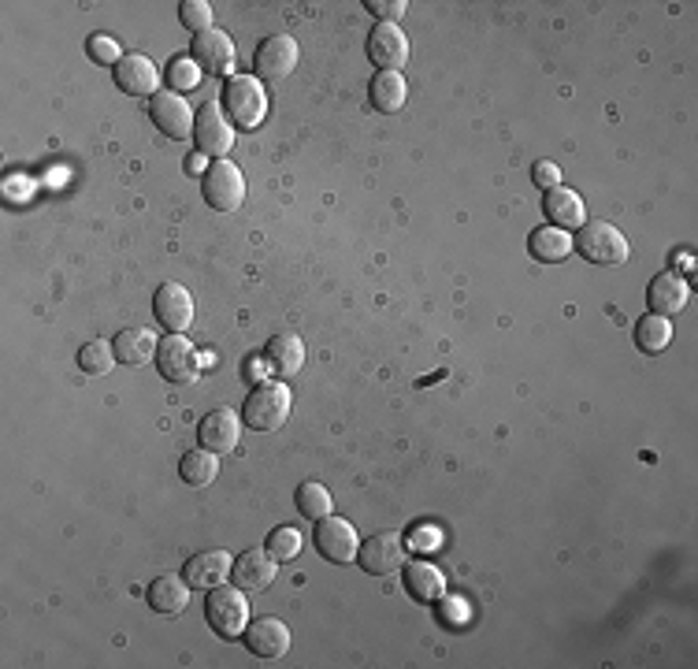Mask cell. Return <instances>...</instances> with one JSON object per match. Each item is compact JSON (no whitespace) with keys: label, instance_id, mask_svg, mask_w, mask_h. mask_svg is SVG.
<instances>
[{"label":"cell","instance_id":"cell-4","mask_svg":"<svg viewBox=\"0 0 698 669\" xmlns=\"http://www.w3.org/2000/svg\"><path fill=\"white\" fill-rule=\"evenodd\" d=\"M290 387L283 384H257L253 387V395L246 398V406H242V417L253 432H275L283 428V424L290 420Z\"/></svg>","mask_w":698,"mask_h":669},{"label":"cell","instance_id":"cell-5","mask_svg":"<svg viewBox=\"0 0 698 669\" xmlns=\"http://www.w3.org/2000/svg\"><path fill=\"white\" fill-rule=\"evenodd\" d=\"M201 190H205V201L216 212H235L246 201V175H242V168L235 161H213Z\"/></svg>","mask_w":698,"mask_h":669},{"label":"cell","instance_id":"cell-26","mask_svg":"<svg viewBox=\"0 0 698 669\" xmlns=\"http://www.w3.org/2000/svg\"><path fill=\"white\" fill-rule=\"evenodd\" d=\"M527 253L543 264H557L573 253V239H568V231L562 227H538L527 235Z\"/></svg>","mask_w":698,"mask_h":669},{"label":"cell","instance_id":"cell-23","mask_svg":"<svg viewBox=\"0 0 698 669\" xmlns=\"http://www.w3.org/2000/svg\"><path fill=\"white\" fill-rule=\"evenodd\" d=\"M264 365H268L275 376H294V372H301L305 365V343L298 335H275L268 338V346H264Z\"/></svg>","mask_w":698,"mask_h":669},{"label":"cell","instance_id":"cell-9","mask_svg":"<svg viewBox=\"0 0 698 669\" xmlns=\"http://www.w3.org/2000/svg\"><path fill=\"white\" fill-rule=\"evenodd\" d=\"M357 561H361L368 577H390V572L406 566V539L398 533H376L357 550Z\"/></svg>","mask_w":698,"mask_h":669},{"label":"cell","instance_id":"cell-34","mask_svg":"<svg viewBox=\"0 0 698 669\" xmlns=\"http://www.w3.org/2000/svg\"><path fill=\"white\" fill-rule=\"evenodd\" d=\"M197 82H201V68H197L194 57L172 60V68H167V87H172L175 93H183V90H194Z\"/></svg>","mask_w":698,"mask_h":669},{"label":"cell","instance_id":"cell-18","mask_svg":"<svg viewBox=\"0 0 698 669\" xmlns=\"http://www.w3.org/2000/svg\"><path fill=\"white\" fill-rule=\"evenodd\" d=\"M246 647L257 658H268V662H275V658H283L290 651V629L283 625L279 618H257L253 625H246Z\"/></svg>","mask_w":698,"mask_h":669},{"label":"cell","instance_id":"cell-17","mask_svg":"<svg viewBox=\"0 0 698 669\" xmlns=\"http://www.w3.org/2000/svg\"><path fill=\"white\" fill-rule=\"evenodd\" d=\"M238 435H242V420L230 409L205 413L197 424V443L213 454H230L238 446Z\"/></svg>","mask_w":698,"mask_h":669},{"label":"cell","instance_id":"cell-32","mask_svg":"<svg viewBox=\"0 0 698 669\" xmlns=\"http://www.w3.org/2000/svg\"><path fill=\"white\" fill-rule=\"evenodd\" d=\"M264 547H268V555L275 561H290V558H298V550H301V533L290 525H279V528H271V536Z\"/></svg>","mask_w":698,"mask_h":669},{"label":"cell","instance_id":"cell-10","mask_svg":"<svg viewBox=\"0 0 698 669\" xmlns=\"http://www.w3.org/2000/svg\"><path fill=\"white\" fill-rule=\"evenodd\" d=\"M153 313L156 321L167 327V335H183L189 324H194V297L183 283H161L153 294Z\"/></svg>","mask_w":698,"mask_h":669},{"label":"cell","instance_id":"cell-14","mask_svg":"<svg viewBox=\"0 0 698 669\" xmlns=\"http://www.w3.org/2000/svg\"><path fill=\"white\" fill-rule=\"evenodd\" d=\"M253 63H257V74L268 82H279L287 79V74L298 68V41H294L290 34H275L268 41H260L257 57H253Z\"/></svg>","mask_w":698,"mask_h":669},{"label":"cell","instance_id":"cell-31","mask_svg":"<svg viewBox=\"0 0 698 669\" xmlns=\"http://www.w3.org/2000/svg\"><path fill=\"white\" fill-rule=\"evenodd\" d=\"M112 361H115V349L112 343H104V338H90V343L79 349V368L86 372V376H104V372L112 368Z\"/></svg>","mask_w":698,"mask_h":669},{"label":"cell","instance_id":"cell-16","mask_svg":"<svg viewBox=\"0 0 698 669\" xmlns=\"http://www.w3.org/2000/svg\"><path fill=\"white\" fill-rule=\"evenodd\" d=\"M271 580H275V558L268 555V547L242 550L235 566H230V584L242 591H264L271 588Z\"/></svg>","mask_w":698,"mask_h":669},{"label":"cell","instance_id":"cell-22","mask_svg":"<svg viewBox=\"0 0 698 669\" xmlns=\"http://www.w3.org/2000/svg\"><path fill=\"white\" fill-rule=\"evenodd\" d=\"M112 349H115V361H120V365L142 368L156 357V338H153V332H145V327H126V332L112 338Z\"/></svg>","mask_w":698,"mask_h":669},{"label":"cell","instance_id":"cell-11","mask_svg":"<svg viewBox=\"0 0 698 669\" xmlns=\"http://www.w3.org/2000/svg\"><path fill=\"white\" fill-rule=\"evenodd\" d=\"M115 87H120L126 98H156V87H161V71L153 68L150 57L142 52H126V57L112 68Z\"/></svg>","mask_w":698,"mask_h":669},{"label":"cell","instance_id":"cell-24","mask_svg":"<svg viewBox=\"0 0 698 669\" xmlns=\"http://www.w3.org/2000/svg\"><path fill=\"white\" fill-rule=\"evenodd\" d=\"M145 602H150L156 614H183L189 602L186 577H156L150 588H145Z\"/></svg>","mask_w":698,"mask_h":669},{"label":"cell","instance_id":"cell-15","mask_svg":"<svg viewBox=\"0 0 698 669\" xmlns=\"http://www.w3.org/2000/svg\"><path fill=\"white\" fill-rule=\"evenodd\" d=\"M194 60L201 71L208 74H230L235 71V41H230L227 30H205V34H194Z\"/></svg>","mask_w":698,"mask_h":669},{"label":"cell","instance_id":"cell-12","mask_svg":"<svg viewBox=\"0 0 698 669\" xmlns=\"http://www.w3.org/2000/svg\"><path fill=\"white\" fill-rule=\"evenodd\" d=\"M150 120H153V126L161 134H167V138H189L194 134V120L197 115L189 112V104L178 98V93H172V90H164V93H156V98L150 101Z\"/></svg>","mask_w":698,"mask_h":669},{"label":"cell","instance_id":"cell-21","mask_svg":"<svg viewBox=\"0 0 698 669\" xmlns=\"http://www.w3.org/2000/svg\"><path fill=\"white\" fill-rule=\"evenodd\" d=\"M543 212H546V220H550V227H579V223L587 220V209H584V197L576 194V190H568V186H554V190H546V197H543Z\"/></svg>","mask_w":698,"mask_h":669},{"label":"cell","instance_id":"cell-7","mask_svg":"<svg viewBox=\"0 0 698 669\" xmlns=\"http://www.w3.org/2000/svg\"><path fill=\"white\" fill-rule=\"evenodd\" d=\"M316 550L335 561V566H349L357 561V550H361V539H357V528L342 517H324L316 520V536H312Z\"/></svg>","mask_w":698,"mask_h":669},{"label":"cell","instance_id":"cell-20","mask_svg":"<svg viewBox=\"0 0 698 669\" xmlns=\"http://www.w3.org/2000/svg\"><path fill=\"white\" fill-rule=\"evenodd\" d=\"M230 555L227 550H201V555H194L186 561V584L189 588H216V584H227L230 577Z\"/></svg>","mask_w":698,"mask_h":669},{"label":"cell","instance_id":"cell-13","mask_svg":"<svg viewBox=\"0 0 698 669\" xmlns=\"http://www.w3.org/2000/svg\"><path fill=\"white\" fill-rule=\"evenodd\" d=\"M368 60L383 71H401L409 63V38L401 34L398 23H376L368 34Z\"/></svg>","mask_w":698,"mask_h":669},{"label":"cell","instance_id":"cell-8","mask_svg":"<svg viewBox=\"0 0 698 669\" xmlns=\"http://www.w3.org/2000/svg\"><path fill=\"white\" fill-rule=\"evenodd\" d=\"M156 368L167 384H194L201 376V361L197 349L186 335H167L161 346H156Z\"/></svg>","mask_w":698,"mask_h":669},{"label":"cell","instance_id":"cell-19","mask_svg":"<svg viewBox=\"0 0 698 669\" xmlns=\"http://www.w3.org/2000/svg\"><path fill=\"white\" fill-rule=\"evenodd\" d=\"M687 297H691V286H687L680 275L676 272H661V275H654L650 286H647V305H650V313L654 316H676L687 305Z\"/></svg>","mask_w":698,"mask_h":669},{"label":"cell","instance_id":"cell-28","mask_svg":"<svg viewBox=\"0 0 698 669\" xmlns=\"http://www.w3.org/2000/svg\"><path fill=\"white\" fill-rule=\"evenodd\" d=\"M178 476H183V484H189V487H208L219 476V454L205 450V446L183 454V462H178Z\"/></svg>","mask_w":698,"mask_h":669},{"label":"cell","instance_id":"cell-3","mask_svg":"<svg viewBox=\"0 0 698 669\" xmlns=\"http://www.w3.org/2000/svg\"><path fill=\"white\" fill-rule=\"evenodd\" d=\"M205 621H208V629H213L216 636H224V640H235V636H242V632H246V625H249L246 591L235 588V584H216V588H208Z\"/></svg>","mask_w":698,"mask_h":669},{"label":"cell","instance_id":"cell-6","mask_svg":"<svg viewBox=\"0 0 698 669\" xmlns=\"http://www.w3.org/2000/svg\"><path fill=\"white\" fill-rule=\"evenodd\" d=\"M194 142L205 156H216V161H227L230 145H235V126L224 115V104L208 101L201 104L197 120H194Z\"/></svg>","mask_w":698,"mask_h":669},{"label":"cell","instance_id":"cell-27","mask_svg":"<svg viewBox=\"0 0 698 669\" xmlns=\"http://www.w3.org/2000/svg\"><path fill=\"white\" fill-rule=\"evenodd\" d=\"M368 98H372V109L379 112H398L409 98V87L401 79V71H376L372 87H368Z\"/></svg>","mask_w":698,"mask_h":669},{"label":"cell","instance_id":"cell-2","mask_svg":"<svg viewBox=\"0 0 698 669\" xmlns=\"http://www.w3.org/2000/svg\"><path fill=\"white\" fill-rule=\"evenodd\" d=\"M579 235L573 239V250L591 264H602V268H613V264L628 261V239L613 227L609 220H584L579 223Z\"/></svg>","mask_w":698,"mask_h":669},{"label":"cell","instance_id":"cell-25","mask_svg":"<svg viewBox=\"0 0 698 669\" xmlns=\"http://www.w3.org/2000/svg\"><path fill=\"white\" fill-rule=\"evenodd\" d=\"M406 591L417 602H428L431 607V602H439L446 595V577L435 566H428V561H412L406 569Z\"/></svg>","mask_w":698,"mask_h":669},{"label":"cell","instance_id":"cell-30","mask_svg":"<svg viewBox=\"0 0 698 669\" xmlns=\"http://www.w3.org/2000/svg\"><path fill=\"white\" fill-rule=\"evenodd\" d=\"M673 343V327L665 316H643V321L636 324V346L643 349V354H661L665 346Z\"/></svg>","mask_w":698,"mask_h":669},{"label":"cell","instance_id":"cell-1","mask_svg":"<svg viewBox=\"0 0 698 669\" xmlns=\"http://www.w3.org/2000/svg\"><path fill=\"white\" fill-rule=\"evenodd\" d=\"M219 101H224L230 126H242V131H257L268 120V93H264L257 74H230Z\"/></svg>","mask_w":698,"mask_h":669},{"label":"cell","instance_id":"cell-37","mask_svg":"<svg viewBox=\"0 0 698 669\" xmlns=\"http://www.w3.org/2000/svg\"><path fill=\"white\" fill-rule=\"evenodd\" d=\"M532 179H535V186H543V190L562 186V172H557V164H550V161H538L532 168Z\"/></svg>","mask_w":698,"mask_h":669},{"label":"cell","instance_id":"cell-36","mask_svg":"<svg viewBox=\"0 0 698 669\" xmlns=\"http://www.w3.org/2000/svg\"><path fill=\"white\" fill-rule=\"evenodd\" d=\"M365 8L379 19V23H398V19L409 12L406 0H368Z\"/></svg>","mask_w":698,"mask_h":669},{"label":"cell","instance_id":"cell-33","mask_svg":"<svg viewBox=\"0 0 698 669\" xmlns=\"http://www.w3.org/2000/svg\"><path fill=\"white\" fill-rule=\"evenodd\" d=\"M178 19H183L186 30L205 34V30H213V4H205V0H183L178 4Z\"/></svg>","mask_w":698,"mask_h":669},{"label":"cell","instance_id":"cell-29","mask_svg":"<svg viewBox=\"0 0 698 669\" xmlns=\"http://www.w3.org/2000/svg\"><path fill=\"white\" fill-rule=\"evenodd\" d=\"M294 506H298V514L305 520H324V517H331V509H335L331 491L316 480L298 484V491H294Z\"/></svg>","mask_w":698,"mask_h":669},{"label":"cell","instance_id":"cell-35","mask_svg":"<svg viewBox=\"0 0 698 669\" xmlns=\"http://www.w3.org/2000/svg\"><path fill=\"white\" fill-rule=\"evenodd\" d=\"M86 52L93 63H101V68H115L123 57H120V41H115L112 34H93L86 41Z\"/></svg>","mask_w":698,"mask_h":669}]
</instances>
